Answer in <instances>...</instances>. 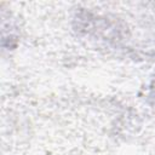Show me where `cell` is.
Segmentation results:
<instances>
[{
    "instance_id": "cell-1",
    "label": "cell",
    "mask_w": 155,
    "mask_h": 155,
    "mask_svg": "<svg viewBox=\"0 0 155 155\" xmlns=\"http://www.w3.org/2000/svg\"><path fill=\"white\" fill-rule=\"evenodd\" d=\"M151 91H153V97L155 98V79H154V85H153V87H151Z\"/></svg>"
}]
</instances>
